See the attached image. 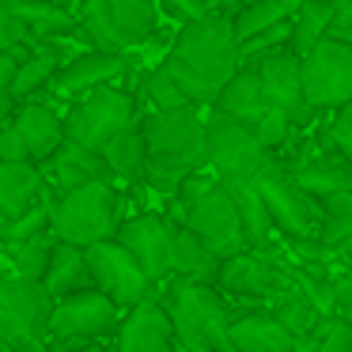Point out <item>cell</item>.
I'll list each match as a JSON object with an SVG mask.
<instances>
[{
    "label": "cell",
    "mask_w": 352,
    "mask_h": 352,
    "mask_svg": "<svg viewBox=\"0 0 352 352\" xmlns=\"http://www.w3.org/2000/svg\"><path fill=\"white\" fill-rule=\"evenodd\" d=\"M160 69L175 80V87L186 95L190 107H212L223 84L243 69L231 16L205 12L193 23H182Z\"/></svg>",
    "instance_id": "6da1fadb"
},
{
    "label": "cell",
    "mask_w": 352,
    "mask_h": 352,
    "mask_svg": "<svg viewBox=\"0 0 352 352\" xmlns=\"http://www.w3.org/2000/svg\"><path fill=\"white\" fill-rule=\"evenodd\" d=\"M140 137L148 148V167L140 182L152 186L163 197H175L186 178L208 167L205 118L197 107L148 110V114H140Z\"/></svg>",
    "instance_id": "7a4b0ae2"
},
{
    "label": "cell",
    "mask_w": 352,
    "mask_h": 352,
    "mask_svg": "<svg viewBox=\"0 0 352 352\" xmlns=\"http://www.w3.org/2000/svg\"><path fill=\"white\" fill-rule=\"evenodd\" d=\"M155 299L167 311L178 349H186V352L228 349V329H231V318H235V307L212 284H193V280L167 276V288Z\"/></svg>",
    "instance_id": "3957f363"
},
{
    "label": "cell",
    "mask_w": 352,
    "mask_h": 352,
    "mask_svg": "<svg viewBox=\"0 0 352 352\" xmlns=\"http://www.w3.org/2000/svg\"><path fill=\"white\" fill-rule=\"evenodd\" d=\"M175 201L182 208V216L175 223L193 231L220 261L239 250H250L243 235V223H239V212H235V201L216 182V175H205V170L190 175L182 182V190L175 193Z\"/></svg>",
    "instance_id": "277c9868"
},
{
    "label": "cell",
    "mask_w": 352,
    "mask_h": 352,
    "mask_svg": "<svg viewBox=\"0 0 352 352\" xmlns=\"http://www.w3.org/2000/svg\"><path fill=\"white\" fill-rule=\"evenodd\" d=\"M122 223V193L114 182H87L50 197V235L80 250L114 239Z\"/></svg>",
    "instance_id": "5b68a950"
},
{
    "label": "cell",
    "mask_w": 352,
    "mask_h": 352,
    "mask_svg": "<svg viewBox=\"0 0 352 352\" xmlns=\"http://www.w3.org/2000/svg\"><path fill=\"white\" fill-rule=\"evenodd\" d=\"M76 23L87 34V50L129 54L155 34L160 8L155 0H84Z\"/></svg>",
    "instance_id": "8992f818"
},
{
    "label": "cell",
    "mask_w": 352,
    "mask_h": 352,
    "mask_svg": "<svg viewBox=\"0 0 352 352\" xmlns=\"http://www.w3.org/2000/svg\"><path fill=\"white\" fill-rule=\"evenodd\" d=\"M137 122H140L137 99L129 91H122L118 84H107L69 102V110H65V137L72 144L91 148V152L102 155V148L110 140H118Z\"/></svg>",
    "instance_id": "52a82bcc"
},
{
    "label": "cell",
    "mask_w": 352,
    "mask_h": 352,
    "mask_svg": "<svg viewBox=\"0 0 352 352\" xmlns=\"http://www.w3.org/2000/svg\"><path fill=\"white\" fill-rule=\"evenodd\" d=\"M118 322H122V311L95 288L54 299L46 326V349L57 352V349H80V344H107L118 333Z\"/></svg>",
    "instance_id": "ba28073f"
},
{
    "label": "cell",
    "mask_w": 352,
    "mask_h": 352,
    "mask_svg": "<svg viewBox=\"0 0 352 352\" xmlns=\"http://www.w3.org/2000/svg\"><path fill=\"white\" fill-rule=\"evenodd\" d=\"M50 311H54V299L42 284L12 273L0 276V344H8L12 352H50Z\"/></svg>",
    "instance_id": "9c48e42d"
},
{
    "label": "cell",
    "mask_w": 352,
    "mask_h": 352,
    "mask_svg": "<svg viewBox=\"0 0 352 352\" xmlns=\"http://www.w3.org/2000/svg\"><path fill=\"white\" fill-rule=\"evenodd\" d=\"M261 201H265V212L273 220V228L280 235H288L292 243H318V228H322V205L314 197H307L288 175V163L284 160H269L261 167V175L254 178Z\"/></svg>",
    "instance_id": "30bf717a"
},
{
    "label": "cell",
    "mask_w": 352,
    "mask_h": 352,
    "mask_svg": "<svg viewBox=\"0 0 352 352\" xmlns=\"http://www.w3.org/2000/svg\"><path fill=\"white\" fill-rule=\"evenodd\" d=\"M205 152L216 182H254L261 167L273 160V152H265L246 125L231 122L216 110L205 118Z\"/></svg>",
    "instance_id": "8fae6325"
},
{
    "label": "cell",
    "mask_w": 352,
    "mask_h": 352,
    "mask_svg": "<svg viewBox=\"0 0 352 352\" xmlns=\"http://www.w3.org/2000/svg\"><path fill=\"white\" fill-rule=\"evenodd\" d=\"M299 80H303V99L314 114L341 110L344 102H352V46L322 38L299 57Z\"/></svg>",
    "instance_id": "7c38bea8"
},
{
    "label": "cell",
    "mask_w": 352,
    "mask_h": 352,
    "mask_svg": "<svg viewBox=\"0 0 352 352\" xmlns=\"http://www.w3.org/2000/svg\"><path fill=\"white\" fill-rule=\"evenodd\" d=\"M292 284H296L292 269L269 258L265 250L231 254L220 261V276H216V292H223L228 299H250V303H273Z\"/></svg>",
    "instance_id": "4fadbf2b"
},
{
    "label": "cell",
    "mask_w": 352,
    "mask_h": 352,
    "mask_svg": "<svg viewBox=\"0 0 352 352\" xmlns=\"http://www.w3.org/2000/svg\"><path fill=\"white\" fill-rule=\"evenodd\" d=\"M84 258H87V273H91V288L102 292L118 311H129V307H137L140 299H148L155 292V284L144 276V269L114 239L87 246Z\"/></svg>",
    "instance_id": "5bb4252c"
},
{
    "label": "cell",
    "mask_w": 352,
    "mask_h": 352,
    "mask_svg": "<svg viewBox=\"0 0 352 352\" xmlns=\"http://www.w3.org/2000/svg\"><path fill=\"white\" fill-rule=\"evenodd\" d=\"M254 72H258V84H261V99H265V107L280 110V114L292 122V129H303V125L314 122V110L307 107V99H303L299 57L292 54L288 46L265 54L261 61H254Z\"/></svg>",
    "instance_id": "9a60e30c"
},
{
    "label": "cell",
    "mask_w": 352,
    "mask_h": 352,
    "mask_svg": "<svg viewBox=\"0 0 352 352\" xmlns=\"http://www.w3.org/2000/svg\"><path fill=\"white\" fill-rule=\"evenodd\" d=\"M170 228H175L170 216L137 212V216H125V220L118 223V231H114V243L129 250V258L144 269V276L152 284H163L170 276V261H167Z\"/></svg>",
    "instance_id": "2e32d148"
},
{
    "label": "cell",
    "mask_w": 352,
    "mask_h": 352,
    "mask_svg": "<svg viewBox=\"0 0 352 352\" xmlns=\"http://www.w3.org/2000/svg\"><path fill=\"white\" fill-rule=\"evenodd\" d=\"M129 72V61L125 54H107V50H80L76 57L57 69V76L50 80L46 91L54 95L57 102H72L80 95L95 91V87H107V84H118V80Z\"/></svg>",
    "instance_id": "e0dca14e"
},
{
    "label": "cell",
    "mask_w": 352,
    "mask_h": 352,
    "mask_svg": "<svg viewBox=\"0 0 352 352\" xmlns=\"http://www.w3.org/2000/svg\"><path fill=\"white\" fill-rule=\"evenodd\" d=\"M114 352H175V329H170V318L155 296L122 311Z\"/></svg>",
    "instance_id": "ac0fdd59"
},
{
    "label": "cell",
    "mask_w": 352,
    "mask_h": 352,
    "mask_svg": "<svg viewBox=\"0 0 352 352\" xmlns=\"http://www.w3.org/2000/svg\"><path fill=\"white\" fill-rule=\"evenodd\" d=\"M12 129L19 133L23 140V152L27 163L42 167L57 148L65 144V114L54 107V102H42V99H23L16 102V114H12Z\"/></svg>",
    "instance_id": "d6986e66"
},
{
    "label": "cell",
    "mask_w": 352,
    "mask_h": 352,
    "mask_svg": "<svg viewBox=\"0 0 352 352\" xmlns=\"http://www.w3.org/2000/svg\"><path fill=\"white\" fill-rule=\"evenodd\" d=\"M38 170H42V182H46L50 197L65 190H76V186H87V182H110V170L102 163V155L91 152V148L72 144V140H65Z\"/></svg>",
    "instance_id": "ffe728a7"
},
{
    "label": "cell",
    "mask_w": 352,
    "mask_h": 352,
    "mask_svg": "<svg viewBox=\"0 0 352 352\" xmlns=\"http://www.w3.org/2000/svg\"><path fill=\"white\" fill-rule=\"evenodd\" d=\"M228 349L231 352H292L296 349V337L269 311H243L231 318Z\"/></svg>",
    "instance_id": "44dd1931"
},
{
    "label": "cell",
    "mask_w": 352,
    "mask_h": 352,
    "mask_svg": "<svg viewBox=\"0 0 352 352\" xmlns=\"http://www.w3.org/2000/svg\"><path fill=\"white\" fill-rule=\"evenodd\" d=\"M50 197L34 163H0V228Z\"/></svg>",
    "instance_id": "7402d4cb"
},
{
    "label": "cell",
    "mask_w": 352,
    "mask_h": 352,
    "mask_svg": "<svg viewBox=\"0 0 352 352\" xmlns=\"http://www.w3.org/2000/svg\"><path fill=\"white\" fill-rule=\"evenodd\" d=\"M170 276L175 280H193V284H212L216 288V276H220V258L201 243L193 231H186L182 223L170 228Z\"/></svg>",
    "instance_id": "603a6c76"
},
{
    "label": "cell",
    "mask_w": 352,
    "mask_h": 352,
    "mask_svg": "<svg viewBox=\"0 0 352 352\" xmlns=\"http://www.w3.org/2000/svg\"><path fill=\"white\" fill-rule=\"evenodd\" d=\"M288 175H292V182L314 201H326V197H333V193L352 190V167L337 152L311 155V160H303L299 167H288Z\"/></svg>",
    "instance_id": "cb8c5ba5"
},
{
    "label": "cell",
    "mask_w": 352,
    "mask_h": 352,
    "mask_svg": "<svg viewBox=\"0 0 352 352\" xmlns=\"http://www.w3.org/2000/svg\"><path fill=\"white\" fill-rule=\"evenodd\" d=\"M42 288L50 292V299H65V296H76V292L91 288V273H87V258L80 246L61 243L54 239V250H50L46 261V273H42Z\"/></svg>",
    "instance_id": "d4e9b609"
},
{
    "label": "cell",
    "mask_w": 352,
    "mask_h": 352,
    "mask_svg": "<svg viewBox=\"0 0 352 352\" xmlns=\"http://www.w3.org/2000/svg\"><path fill=\"white\" fill-rule=\"evenodd\" d=\"M212 110L223 118H231V122H239V125H246V129L265 114L269 107H265V99H261V84H258L254 65H243V69L223 84V91L216 95Z\"/></svg>",
    "instance_id": "484cf974"
},
{
    "label": "cell",
    "mask_w": 352,
    "mask_h": 352,
    "mask_svg": "<svg viewBox=\"0 0 352 352\" xmlns=\"http://www.w3.org/2000/svg\"><path fill=\"white\" fill-rule=\"evenodd\" d=\"M223 190L231 193L235 201V212H239V223H243V235H246V246L250 250H269L276 239V228L265 212V201H261L258 186L254 182H220Z\"/></svg>",
    "instance_id": "4316f807"
},
{
    "label": "cell",
    "mask_w": 352,
    "mask_h": 352,
    "mask_svg": "<svg viewBox=\"0 0 352 352\" xmlns=\"http://www.w3.org/2000/svg\"><path fill=\"white\" fill-rule=\"evenodd\" d=\"M16 16L23 23L27 46L34 42H54V38H69L72 31H80L76 16L61 4H42V0H16Z\"/></svg>",
    "instance_id": "83f0119b"
},
{
    "label": "cell",
    "mask_w": 352,
    "mask_h": 352,
    "mask_svg": "<svg viewBox=\"0 0 352 352\" xmlns=\"http://www.w3.org/2000/svg\"><path fill=\"white\" fill-rule=\"evenodd\" d=\"M102 163L110 170V182H140L144 178L148 148H144V137H140V122L102 148Z\"/></svg>",
    "instance_id": "f1b7e54d"
},
{
    "label": "cell",
    "mask_w": 352,
    "mask_h": 352,
    "mask_svg": "<svg viewBox=\"0 0 352 352\" xmlns=\"http://www.w3.org/2000/svg\"><path fill=\"white\" fill-rule=\"evenodd\" d=\"M329 0H299L296 12H292L288 27H292V38H288V50L296 57H303L307 50H314L329 31Z\"/></svg>",
    "instance_id": "f546056e"
},
{
    "label": "cell",
    "mask_w": 352,
    "mask_h": 352,
    "mask_svg": "<svg viewBox=\"0 0 352 352\" xmlns=\"http://www.w3.org/2000/svg\"><path fill=\"white\" fill-rule=\"evenodd\" d=\"M296 4L299 0H246L243 8L231 16L235 42H246V38H254V34L269 31V27H276V23H288Z\"/></svg>",
    "instance_id": "4dcf8cb0"
},
{
    "label": "cell",
    "mask_w": 352,
    "mask_h": 352,
    "mask_svg": "<svg viewBox=\"0 0 352 352\" xmlns=\"http://www.w3.org/2000/svg\"><path fill=\"white\" fill-rule=\"evenodd\" d=\"M265 311L273 314L276 322H280L284 329H288L292 337H303V333H311L314 326H318L326 314L318 311V307L311 303V296H307L299 284H292L288 292H280V296L273 299V303H265Z\"/></svg>",
    "instance_id": "1f68e13d"
},
{
    "label": "cell",
    "mask_w": 352,
    "mask_h": 352,
    "mask_svg": "<svg viewBox=\"0 0 352 352\" xmlns=\"http://www.w3.org/2000/svg\"><path fill=\"white\" fill-rule=\"evenodd\" d=\"M50 250H54V235H50V231H46V235L27 239V243H19V246H8V254H12V269H8V273L12 276H23V280L42 284Z\"/></svg>",
    "instance_id": "d6a6232c"
},
{
    "label": "cell",
    "mask_w": 352,
    "mask_h": 352,
    "mask_svg": "<svg viewBox=\"0 0 352 352\" xmlns=\"http://www.w3.org/2000/svg\"><path fill=\"white\" fill-rule=\"evenodd\" d=\"M292 352H352V329L341 318H322L311 333L296 337V349Z\"/></svg>",
    "instance_id": "836d02e7"
},
{
    "label": "cell",
    "mask_w": 352,
    "mask_h": 352,
    "mask_svg": "<svg viewBox=\"0 0 352 352\" xmlns=\"http://www.w3.org/2000/svg\"><path fill=\"white\" fill-rule=\"evenodd\" d=\"M46 231H50V197L42 201V205L27 208L23 216H16L12 223H4V228H0V246L8 250V246H19L34 235H46Z\"/></svg>",
    "instance_id": "e575fe53"
},
{
    "label": "cell",
    "mask_w": 352,
    "mask_h": 352,
    "mask_svg": "<svg viewBox=\"0 0 352 352\" xmlns=\"http://www.w3.org/2000/svg\"><path fill=\"white\" fill-rule=\"evenodd\" d=\"M140 91H144V99L152 102V110H182V107H190V102H186V95L178 91L175 80H170L160 65H155L152 72H144Z\"/></svg>",
    "instance_id": "d590c367"
},
{
    "label": "cell",
    "mask_w": 352,
    "mask_h": 352,
    "mask_svg": "<svg viewBox=\"0 0 352 352\" xmlns=\"http://www.w3.org/2000/svg\"><path fill=\"white\" fill-rule=\"evenodd\" d=\"M250 133L258 137V144L265 148V152H273V155H276L284 144H288V137H292V122L280 114V110H273V107H269L265 114H261L258 122L250 125Z\"/></svg>",
    "instance_id": "8d00e7d4"
},
{
    "label": "cell",
    "mask_w": 352,
    "mask_h": 352,
    "mask_svg": "<svg viewBox=\"0 0 352 352\" xmlns=\"http://www.w3.org/2000/svg\"><path fill=\"white\" fill-rule=\"evenodd\" d=\"M326 137H329V148H333V152L352 167V102H344V107L333 114Z\"/></svg>",
    "instance_id": "74e56055"
},
{
    "label": "cell",
    "mask_w": 352,
    "mask_h": 352,
    "mask_svg": "<svg viewBox=\"0 0 352 352\" xmlns=\"http://www.w3.org/2000/svg\"><path fill=\"white\" fill-rule=\"evenodd\" d=\"M0 50H27L23 23L16 16V0H0Z\"/></svg>",
    "instance_id": "f35d334b"
},
{
    "label": "cell",
    "mask_w": 352,
    "mask_h": 352,
    "mask_svg": "<svg viewBox=\"0 0 352 352\" xmlns=\"http://www.w3.org/2000/svg\"><path fill=\"white\" fill-rule=\"evenodd\" d=\"M155 8L167 12L170 19H178V23H193V19H201L208 12L205 0H155Z\"/></svg>",
    "instance_id": "ab89813d"
},
{
    "label": "cell",
    "mask_w": 352,
    "mask_h": 352,
    "mask_svg": "<svg viewBox=\"0 0 352 352\" xmlns=\"http://www.w3.org/2000/svg\"><path fill=\"white\" fill-rule=\"evenodd\" d=\"M0 163H27V152H23V140L19 133L8 125H0Z\"/></svg>",
    "instance_id": "60d3db41"
},
{
    "label": "cell",
    "mask_w": 352,
    "mask_h": 352,
    "mask_svg": "<svg viewBox=\"0 0 352 352\" xmlns=\"http://www.w3.org/2000/svg\"><path fill=\"white\" fill-rule=\"evenodd\" d=\"M19 57H23V50H0V91H8V87H12Z\"/></svg>",
    "instance_id": "b9f144b4"
},
{
    "label": "cell",
    "mask_w": 352,
    "mask_h": 352,
    "mask_svg": "<svg viewBox=\"0 0 352 352\" xmlns=\"http://www.w3.org/2000/svg\"><path fill=\"white\" fill-rule=\"evenodd\" d=\"M329 8H333L329 12V31H344V27H352V0H329Z\"/></svg>",
    "instance_id": "7bdbcfd3"
},
{
    "label": "cell",
    "mask_w": 352,
    "mask_h": 352,
    "mask_svg": "<svg viewBox=\"0 0 352 352\" xmlns=\"http://www.w3.org/2000/svg\"><path fill=\"white\" fill-rule=\"evenodd\" d=\"M329 296H333L337 311H341L344 303H352V269H349V273H341L337 280H329Z\"/></svg>",
    "instance_id": "ee69618b"
},
{
    "label": "cell",
    "mask_w": 352,
    "mask_h": 352,
    "mask_svg": "<svg viewBox=\"0 0 352 352\" xmlns=\"http://www.w3.org/2000/svg\"><path fill=\"white\" fill-rule=\"evenodd\" d=\"M208 12H220V16H235L239 8H243L246 0H205Z\"/></svg>",
    "instance_id": "f6af8a7d"
},
{
    "label": "cell",
    "mask_w": 352,
    "mask_h": 352,
    "mask_svg": "<svg viewBox=\"0 0 352 352\" xmlns=\"http://www.w3.org/2000/svg\"><path fill=\"white\" fill-rule=\"evenodd\" d=\"M12 114H16V99L8 91H0V125H8Z\"/></svg>",
    "instance_id": "bcb514c9"
},
{
    "label": "cell",
    "mask_w": 352,
    "mask_h": 352,
    "mask_svg": "<svg viewBox=\"0 0 352 352\" xmlns=\"http://www.w3.org/2000/svg\"><path fill=\"white\" fill-rule=\"evenodd\" d=\"M333 254H341V261H349V269H352V235H344L341 243L333 246Z\"/></svg>",
    "instance_id": "7dc6e473"
},
{
    "label": "cell",
    "mask_w": 352,
    "mask_h": 352,
    "mask_svg": "<svg viewBox=\"0 0 352 352\" xmlns=\"http://www.w3.org/2000/svg\"><path fill=\"white\" fill-rule=\"evenodd\" d=\"M57 352H114L107 344H80V349H57Z\"/></svg>",
    "instance_id": "c3c4849f"
},
{
    "label": "cell",
    "mask_w": 352,
    "mask_h": 352,
    "mask_svg": "<svg viewBox=\"0 0 352 352\" xmlns=\"http://www.w3.org/2000/svg\"><path fill=\"white\" fill-rule=\"evenodd\" d=\"M326 38H337V42H344V46H352V27H344V31H329Z\"/></svg>",
    "instance_id": "681fc988"
},
{
    "label": "cell",
    "mask_w": 352,
    "mask_h": 352,
    "mask_svg": "<svg viewBox=\"0 0 352 352\" xmlns=\"http://www.w3.org/2000/svg\"><path fill=\"white\" fill-rule=\"evenodd\" d=\"M337 318H341V322H344V326H349V329H352V303H344V307H341V311H337Z\"/></svg>",
    "instance_id": "f907efd6"
},
{
    "label": "cell",
    "mask_w": 352,
    "mask_h": 352,
    "mask_svg": "<svg viewBox=\"0 0 352 352\" xmlns=\"http://www.w3.org/2000/svg\"><path fill=\"white\" fill-rule=\"evenodd\" d=\"M42 4H61V8H69L72 0H42Z\"/></svg>",
    "instance_id": "816d5d0a"
},
{
    "label": "cell",
    "mask_w": 352,
    "mask_h": 352,
    "mask_svg": "<svg viewBox=\"0 0 352 352\" xmlns=\"http://www.w3.org/2000/svg\"><path fill=\"white\" fill-rule=\"evenodd\" d=\"M0 352H12V349H8V344H0Z\"/></svg>",
    "instance_id": "f5cc1de1"
},
{
    "label": "cell",
    "mask_w": 352,
    "mask_h": 352,
    "mask_svg": "<svg viewBox=\"0 0 352 352\" xmlns=\"http://www.w3.org/2000/svg\"><path fill=\"white\" fill-rule=\"evenodd\" d=\"M216 352H231V349H216Z\"/></svg>",
    "instance_id": "db71d44e"
},
{
    "label": "cell",
    "mask_w": 352,
    "mask_h": 352,
    "mask_svg": "<svg viewBox=\"0 0 352 352\" xmlns=\"http://www.w3.org/2000/svg\"><path fill=\"white\" fill-rule=\"evenodd\" d=\"M175 352H186V349H178V344H175Z\"/></svg>",
    "instance_id": "11a10c76"
},
{
    "label": "cell",
    "mask_w": 352,
    "mask_h": 352,
    "mask_svg": "<svg viewBox=\"0 0 352 352\" xmlns=\"http://www.w3.org/2000/svg\"><path fill=\"white\" fill-rule=\"evenodd\" d=\"M0 250H4V246H0Z\"/></svg>",
    "instance_id": "9f6ffc18"
}]
</instances>
